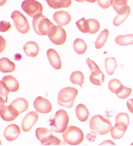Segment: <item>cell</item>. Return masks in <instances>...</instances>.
<instances>
[{
	"label": "cell",
	"instance_id": "6da1fadb",
	"mask_svg": "<svg viewBox=\"0 0 133 146\" xmlns=\"http://www.w3.org/2000/svg\"><path fill=\"white\" fill-rule=\"evenodd\" d=\"M69 123L68 113L64 110H59L52 118L50 119L49 125L51 131L56 133H63Z\"/></svg>",
	"mask_w": 133,
	"mask_h": 146
},
{
	"label": "cell",
	"instance_id": "7a4b0ae2",
	"mask_svg": "<svg viewBox=\"0 0 133 146\" xmlns=\"http://www.w3.org/2000/svg\"><path fill=\"white\" fill-rule=\"evenodd\" d=\"M90 128L92 131L104 135L111 132L112 124L107 119H105L101 115H95L90 121Z\"/></svg>",
	"mask_w": 133,
	"mask_h": 146
},
{
	"label": "cell",
	"instance_id": "3957f363",
	"mask_svg": "<svg viewBox=\"0 0 133 146\" xmlns=\"http://www.w3.org/2000/svg\"><path fill=\"white\" fill-rule=\"evenodd\" d=\"M77 95V90L73 87H66L61 89L58 95V105L67 108H71L73 106Z\"/></svg>",
	"mask_w": 133,
	"mask_h": 146
},
{
	"label": "cell",
	"instance_id": "277c9868",
	"mask_svg": "<svg viewBox=\"0 0 133 146\" xmlns=\"http://www.w3.org/2000/svg\"><path fill=\"white\" fill-rule=\"evenodd\" d=\"M32 25L33 30L37 34L41 36H44L48 35V33L54 25L45 16L41 15L33 18Z\"/></svg>",
	"mask_w": 133,
	"mask_h": 146
},
{
	"label": "cell",
	"instance_id": "5b68a950",
	"mask_svg": "<svg viewBox=\"0 0 133 146\" xmlns=\"http://www.w3.org/2000/svg\"><path fill=\"white\" fill-rule=\"evenodd\" d=\"M64 141L71 145L80 144L84 139L83 131L77 126H69L63 133Z\"/></svg>",
	"mask_w": 133,
	"mask_h": 146
},
{
	"label": "cell",
	"instance_id": "8992f818",
	"mask_svg": "<svg viewBox=\"0 0 133 146\" xmlns=\"http://www.w3.org/2000/svg\"><path fill=\"white\" fill-rule=\"evenodd\" d=\"M36 138L44 145H59L61 141L52 135V131L46 128H38L35 131Z\"/></svg>",
	"mask_w": 133,
	"mask_h": 146
},
{
	"label": "cell",
	"instance_id": "52a82bcc",
	"mask_svg": "<svg viewBox=\"0 0 133 146\" xmlns=\"http://www.w3.org/2000/svg\"><path fill=\"white\" fill-rule=\"evenodd\" d=\"M21 8L26 15L32 18L42 15L44 12L42 3L35 0H24L21 3Z\"/></svg>",
	"mask_w": 133,
	"mask_h": 146
},
{
	"label": "cell",
	"instance_id": "ba28073f",
	"mask_svg": "<svg viewBox=\"0 0 133 146\" xmlns=\"http://www.w3.org/2000/svg\"><path fill=\"white\" fill-rule=\"evenodd\" d=\"M11 19L13 20L16 29L19 33L26 34L30 31V25L28 20L19 10H15L12 12Z\"/></svg>",
	"mask_w": 133,
	"mask_h": 146
},
{
	"label": "cell",
	"instance_id": "9c48e42d",
	"mask_svg": "<svg viewBox=\"0 0 133 146\" xmlns=\"http://www.w3.org/2000/svg\"><path fill=\"white\" fill-rule=\"evenodd\" d=\"M86 64L89 67L91 72V75L90 76V82L94 85L101 86L105 81V75L99 69V66L90 58H87Z\"/></svg>",
	"mask_w": 133,
	"mask_h": 146
},
{
	"label": "cell",
	"instance_id": "30bf717a",
	"mask_svg": "<svg viewBox=\"0 0 133 146\" xmlns=\"http://www.w3.org/2000/svg\"><path fill=\"white\" fill-rule=\"evenodd\" d=\"M50 40L55 45H63L66 42L67 35L65 30L59 25H54L48 35Z\"/></svg>",
	"mask_w": 133,
	"mask_h": 146
},
{
	"label": "cell",
	"instance_id": "8fae6325",
	"mask_svg": "<svg viewBox=\"0 0 133 146\" xmlns=\"http://www.w3.org/2000/svg\"><path fill=\"white\" fill-rule=\"evenodd\" d=\"M33 106L37 112L44 114L48 113L52 110V106L51 103L48 99L42 97H38L35 99Z\"/></svg>",
	"mask_w": 133,
	"mask_h": 146
},
{
	"label": "cell",
	"instance_id": "7c38bea8",
	"mask_svg": "<svg viewBox=\"0 0 133 146\" xmlns=\"http://www.w3.org/2000/svg\"><path fill=\"white\" fill-rule=\"evenodd\" d=\"M38 113L37 111H31L28 113L22 120V129L24 132H29L31 131L33 126L38 122L39 120Z\"/></svg>",
	"mask_w": 133,
	"mask_h": 146
},
{
	"label": "cell",
	"instance_id": "4fadbf2b",
	"mask_svg": "<svg viewBox=\"0 0 133 146\" xmlns=\"http://www.w3.org/2000/svg\"><path fill=\"white\" fill-rule=\"evenodd\" d=\"M19 113L14 107L10 106H1V117L4 121L10 122L15 120L19 116Z\"/></svg>",
	"mask_w": 133,
	"mask_h": 146
},
{
	"label": "cell",
	"instance_id": "5bb4252c",
	"mask_svg": "<svg viewBox=\"0 0 133 146\" xmlns=\"http://www.w3.org/2000/svg\"><path fill=\"white\" fill-rule=\"evenodd\" d=\"M20 135V127L15 124L8 125L4 130V133H3L5 139L8 141H14L19 137Z\"/></svg>",
	"mask_w": 133,
	"mask_h": 146
},
{
	"label": "cell",
	"instance_id": "9a60e30c",
	"mask_svg": "<svg viewBox=\"0 0 133 146\" xmlns=\"http://www.w3.org/2000/svg\"><path fill=\"white\" fill-rule=\"evenodd\" d=\"M47 57L49 60V63L53 68L55 69H61L62 67V62L61 57H60L58 53L54 49L50 48L48 50L47 52Z\"/></svg>",
	"mask_w": 133,
	"mask_h": 146
},
{
	"label": "cell",
	"instance_id": "2e32d148",
	"mask_svg": "<svg viewBox=\"0 0 133 146\" xmlns=\"http://www.w3.org/2000/svg\"><path fill=\"white\" fill-rule=\"evenodd\" d=\"M53 19L59 26L68 25L72 21L71 17L66 11H58L53 15Z\"/></svg>",
	"mask_w": 133,
	"mask_h": 146
},
{
	"label": "cell",
	"instance_id": "e0dca14e",
	"mask_svg": "<svg viewBox=\"0 0 133 146\" xmlns=\"http://www.w3.org/2000/svg\"><path fill=\"white\" fill-rule=\"evenodd\" d=\"M24 53L29 57H36L39 55L40 48V46L35 42H28L23 46Z\"/></svg>",
	"mask_w": 133,
	"mask_h": 146
},
{
	"label": "cell",
	"instance_id": "ac0fdd59",
	"mask_svg": "<svg viewBox=\"0 0 133 146\" xmlns=\"http://www.w3.org/2000/svg\"><path fill=\"white\" fill-rule=\"evenodd\" d=\"M10 92H17L20 89L19 82L15 77L12 76H6L3 78L2 80Z\"/></svg>",
	"mask_w": 133,
	"mask_h": 146
},
{
	"label": "cell",
	"instance_id": "d6986e66",
	"mask_svg": "<svg viewBox=\"0 0 133 146\" xmlns=\"http://www.w3.org/2000/svg\"><path fill=\"white\" fill-rule=\"evenodd\" d=\"M128 127V126L124 123H116L111 130V137L115 139H120L124 135Z\"/></svg>",
	"mask_w": 133,
	"mask_h": 146
},
{
	"label": "cell",
	"instance_id": "ffe728a7",
	"mask_svg": "<svg viewBox=\"0 0 133 146\" xmlns=\"http://www.w3.org/2000/svg\"><path fill=\"white\" fill-rule=\"evenodd\" d=\"M10 105L17 110L19 114L26 111L29 108V102L24 98H18L12 101Z\"/></svg>",
	"mask_w": 133,
	"mask_h": 146
},
{
	"label": "cell",
	"instance_id": "44dd1931",
	"mask_svg": "<svg viewBox=\"0 0 133 146\" xmlns=\"http://www.w3.org/2000/svg\"><path fill=\"white\" fill-rule=\"evenodd\" d=\"M17 69V65L9 58L4 57L0 59V71L2 73L14 72Z\"/></svg>",
	"mask_w": 133,
	"mask_h": 146
},
{
	"label": "cell",
	"instance_id": "7402d4cb",
	"mask_svg": "<svg viewBox=\"0 0 133 146\" xmlns=\"http://www.w3.org/2000/svg\"><path fill=\"white\" fill-rule=\"evenodd\" d=\"M48 5L53 9L69 8L71 6V0H46Z\"/></svg>",
	"mask_w": 133,
	"mask_h": 146
},
{
	"label": "cell",
	"instance_id": "603a6c76",
	"mask_svg": "<svg viewBox=\"0 0 133 146\" xmlns=\"http://www.w3.org/2000/svg\"><path fill=\"white\" fill-rule=\"evenodd\" d=\"M75 113L77 119L80 122H86L89 117L90 112L84 104H79L75 108Z\"/></svg>",
	"mask_w": 133,
	"mask_h": 146
},
{
	"label": "cell",
	"instance_id": "cb8c5ba5",
	"mask_svg": "<svg viewBox=\"0 0 133 146\" xmlns=\"http://www.w3.org/2000/svg\"><path fill=\"white\" fill-rule=\"evenodd\" d=\"M88 48L86 42L82 39L77 38L73 42V49L77 54H84Z\"/></svg>",
	"mask_w": 133,
	"mask_h": 146
},
{
	"label": "cell",
	"instance_id": "d4e9b609",
	"mask_svg": "<svg viewBox=\"0 0 133 146\" xmlns=\"http://www.w3.org/2000/svg\"><path fill=\"white\" fill-rule=\"evenodd\" d=\"M115 42L117 44L122 46L132 45L133 44V34L118 35L115 39Z\"/></svg>",
	"mask_w": 133,
	"mask_h": 146
},
{
	"label": "cell",
	"instance_id": "484cf974",
	"mask_svg": "<svg viewBox=\"0 0 133 146\" xmlns=\"http://www.w3.org/2000/svg\"><path fill=\"white\" fill-rule=\"evenodd\" d=\"M109 32L107 29H104L99 37H97V40L95 42V48L97 49H101L103 47L106 42H107L108 37H109Z\"/></svg>",
	"mask_w": 133,
	"mask_h": 146
},
{
	"label": "cell",
	"instance_id": "4316f807",
	"mask_svg": "<svg viewBox=\"0 0 133 146\" xmlns=\"http://www.w3.org/2000/svg\"><path fill=\"white\" fill-rule=\"evenodd\" d=\"M70 81L73 84H78L80 87H82L84 83V75L79 71L73 72L71 75Z\"/></svg>",
	"mask_w": 133,
	"mask_h": 146
},
{
	"label": "cell",
	"instance_id": "83f0119b",
	"mask_svg": "<svg viewBox=\"0 0 133 146\" xmlns=\"http://www.w3.org/2000/svg\"><path fill=\"white\" fill-rule=\"evenodd\" d=\"M105 66V70L107 74L110 76H112L114 74L115 69L118 67L116 58L114 57L106 58Z\"/></svg>",
	"mask_w": 133,
	"mask_h": 146
},
{
	"label": "cell",
	"instance_id": "f1b7e54d",
	"mask_svg": "<svg viewBox=\"0 0 133 146\" xmlns=\"http://www.w3.org/2000/svg\"><path fill=\"white\" fill-rule=\"evenodd\" d=\"M0 95H1V99H0V101H1V106H4L5 103H6L8 101V95L10 90H8V88L4 84V83L2 81H1L0 83Z\"/></svg>",
	"mask_w": 133,
	"mask_h": 146
},
{
	"label": "cell",
	"instance_id": "f546056e",
	"mask_svg": "<svg viewBox=\"0 0 133 146\" xmlns=\"http://www.w3.org/2000/svg\"><path fill=\"white\" fill-rule=\"evenodd\" d=\"M122 86H123V85L122 84L121 82L118 79L111 80L108 84V88H109L110 91L113 92L116 95L120 91Z\"/></svg>",
	"mask_w": 133,
	"mask_h": 146
},
{
	"label": "cell",
	"instance_id": "4dcf8cb0",
	"mask_svg": "<svg viewBox=\"0 0 133 146\" xmlns=\"http://www.w3.org/2000/svg\"><path fill=\"white\" fill-rule=\"evenodd\" d=\"M76 26L78 29L83 33H89V23L88 21L84 18H82L80 20L77 21L75 23Z\"/></svg>",
	"mask_w": 133,
	"mask_h": 146
},
{
	"label": "cell",
	"instance_id": "1f68e13d",
	"mask_svg": "<svg viewBox=\"0 0 133 146\" xmlns=\"http://www.w3.org/2000/svg\"><path fill=\"white\" fill-rule=\"evenodd\" d=\"M130 12H131V10L130 8L126 12H125V13L122 14V15H117L116 17L114 18V19H113V25L116 26V27H118V26H120L121 24H122V23H123L126 21V19H127L128 17V15H130Z\"/></svg>",
	"mask_w": 133,
	"mask_h": 146
},
{
	"label": "cell",
	"instance_id": "d6a6232c",
	"mask_svg": "<svg viewBox=\"0 0 133 146\" xmlns=\"http://www.w3.org/2000/svg\"><path fill=\"white\" fill-rule=\"evenodd\" d=\"M88 23H89V33L90 34H95L100 29L101 25L100 23L96 19H88Z\"/></svg>",
	"mask_w": 133,
	"mask_h": 146
},
{
	"label": "cell",
	"instance_id": "836d02e7",
	"mask_svg": "<svg viewBox=\"0 0 133 146\" xmlns=\"http://www.w3.org/2000/svg\"><path fill=\"white\" fill-rule=\"evenodd\" d=\"M129 122H130V118H129V115L126 113L122 112L117 115L116 117V123H124L128 126Z\"/></svg>",
	"mask_w": 133,
	"mask_h": 146
},
{
	"label": "cell",
	"instance_id": "e575fe53",
	"mask_svg": "<svg viewBox=\"0 0 133 146\" xmlns=\"http://www.w3.org/2000/svg\"><path fill=\"white\" fill-rule=\"evenodd\" d=\"M131 92H132V89L123 86L122 88L120 89V91L116 94V95L120 99H125L129 97V96L131 95Z\"/></svg>",
	"mask_w": 133,
	"mask_h": 146
},
{
	"label": "cell",
	"instance_id": "d590c367",
	"mask_svg": "<svg viewBox=\"0 0 133 146\" xmlns=\"http://www.w3.org/2000/svg\"><path fill=\"white\" fill-rule=\"evenodd\" d=\"M12 29V25L9 22L1 21L0 24V31L1 32H7Z\"/></svg>",
	"mask_w": 133,
	"mask_h": 146
},
{
	"label": "cell",
	"instance_id": "8d00e7d4",
	"mask_svg": "<svg viewBox=\"0 0 133 146\" xmlns=\"http://www.w3.org/2000/svg\"><path fill=\"white\" fill-rule=\"evenodd\" d=\"M111 1L112 0H98V3L101 8L107 9L111 6Z\"/></svg>",
	"mask_w": 133,
	"mask_h": 146
},
{
	"label": "cell",
	"instance_id": "74e56055",
	"mask_svg": "<svg viewBox=\"0 0 133 146\" xmlns=\"http://www.w3.org/2000/svg\"><path fill=\"white\" fill-rule=\"evenodd\" d=\"M127 108L131 113H133V99H129L127 101Z\"/></svg>",
	"mask_w": 133,
	"mask_h": 146
},
{
	"label": "cell",
	"instance_id": "f35d334b",
	"mask_svg": "<svg viewBox=\"0 0 133 146\" xmlns=\"http://www.w3.org/2000/svg\"><path fill=\"white\" fill-rule=\"evenodd\" d=\"M1 52H2L3 50H5V48H6V40L3 39V37L2 36H1Z\"/></svg>",
	"mask_w": 133,
	"mask_h": 146
},
{
	"label": "cell",
	"instance_id": "ab89813d",
	"mask_svg": "<svg viewBox=\"0 0 133 146\" xmlns=\"http://www.w3.org/2000/svg\"><path fill=\"white\" fill-rule=\"evenodd\" d=\"M8 0H1V6H3V5H5L7 2Z\"/></svg>",
	"mask_w": 133,
	"mask_h": 146
},
{
	"label": "cell",
	"instance_id": "60d3db41",
	"mask_svg": "<svg viewBox=\"0 0 133 146\" xmlns=\"http://www.w3.org/2000/svg\"><path fill=\"white\" fill-rule=\"evenodd\" d=\"M87 2H89V3H95L96 1H98V0H86Z\"/></svg>",
	"mask_w": 133,
	"mask_h": 146
},
{
	"label": "cell",
	"instance_id": "b9f144b4",
	"mask_svg": "<svg viewBox=\"0 0 133 146\" xmlns=\"http://www.w3.org/2000/svg\"><path fill=\"white\" fill-rule=\"evenodd\" d=\"M76 1H77V2H83V1H86V0H75Z\"/></svg>",
	"mask_w": 133,
	"mask_h": 146
},
{
	"label": "cell",
	"instance_id": "7bdbcfd3",
	"mask_svg": "<svg viewBox=\"0 0 133 146\" xmlns=\"http://www.w3.org/2000/svg\"><path fill=\"white\" fill-rule=\"evenodd\" d=\"M126 1H129V0H126Z\"/></svg>",
	"mask_w": 133,
	"mask_h": 146
},
{
	"label": "cell",
	"instance_id": "ee69618b",
	"mask_svg": "<svg viewBox=\"0 0 133 146\" xmlns=\"http://www.w3.org/2000/svg\"><path fill=\"white\" fill-rule=\"evenodd\" d=\"M44 1H46V0H44Z\"/></svg>",
	"mask_w": 133,
	"mask_h": 146
}]
</instances>
